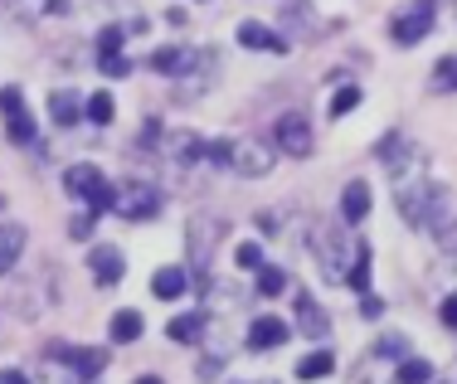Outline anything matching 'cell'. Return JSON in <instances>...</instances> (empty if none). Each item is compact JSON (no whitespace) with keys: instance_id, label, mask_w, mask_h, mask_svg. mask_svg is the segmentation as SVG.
Here are the masks:
<instances>
[{"instance_id":"cell-1","label":"cell","mask_w":457,"mask_h":384,"mask_svg":"<svg viewBox=\"0 0 457 384\" xmlns=\"http://www.w3.org/2000/svg\"><path fill=\"white\" fill-rule=\"evenodd\" d=\"M448 210H453V190L438 180H409L399 185V214L413 224V229H443L448 224Z\"/></svg>"},{"instance_id":"cell-2","label":"cell","mask_w":457,"mask_h":384,"mask_svg":"<svg viewBox=\"0 0 457 384\" xmlns=\"http://www.w3.org/2000/svg\"><path fill=\"white\" fill-rule=\"evenodd\" d=\"M204 156H210L214 165H224V171H234V175H244V180H258V175H268L273 171V147H263V141H210L204 147Z\"/></svg>"},{"instance_id":"cell-3","label":"cell","mask_w":457,"mask_h":384,"mask_svg":"<svg viewBox=\"0 0 457 384\" xmlns=\"http://www.w3.org/2000/svg\"><path fill=\"white\" fill-rule=\"evenodd\" d=\"M64 190L74 195V200L88 204V214H102V210H112V204H117V190H112V180H108V175H102L92 161L68 165V171H64Z\"/></svg>"},{"instance_id":"cell-4","label":"cell","mask_w":457,"mask_h":384,"mask_svg":"<svg viewBox=\"0 0 457 384\" xmlns=\"http://www.w3.org/2000/svg\"><path fill=\"white\" fill-rule=\"evenodd\" d=\"M307 244L321 263V277L326 283H346V229L341 224H311Z\"/></svg>"},{"instance_id":"cell-5","label":"cell","mask_w":457,"mask_h":384,"mask_svg":"<svg viewBox=\"0 0 457 384\" xmlns=\"http://www.w3.org/2000/svg\"><path fill=\"white\" fill-rule=\"evenodd\" d=\"M375 156H380L384 165H389V175H394L399 185H409V180H419V175H423V151L413 147L404 132H389V137H384L380 147H375Z\"/></svg>"},{"instance_id":"cell-6","label":"cell","mask_w":457,"mask_h":384,"mask_svg":"<svg viewBox=\"0 0 457 384\" xmlns=\"http://www.w3.org/2000/svg\"><path fill=\"white\" fill-rule=\"evenodd\" d=\"M389 35H394V44H419V39H429L433 35V0H413L409 10H399V15L389 20Z\"/></svg>"},{"instance_id":"cell-7","label":"cell","mask_w":457,"mask_h":384,"mask_svg":"<svg viewBox=\"0 0 457 384\" xmlns=\"http://www.w3.org/2000/svg\"><path fill=\"white\" fill-rule=\"evenodd\" d=\"M112 210L122 214V220H151L156 210H161V190H156V185H147V180H132V185H122L117 190V204H112Z\"/></svg>"},{"instance_id":"cell-8","label":"cell","mask_w":457,"mask_h":384,"mask_svg":"<svg viewBox=\"0 0 457 384\" xmlns=\"http://www.w3.org/2000/svg\"><path fill=\"white\" fill-rule=\"evenodd\" d=\"M49 356L54 360H64L68 370H74V380L83 384H92L108 370V350H88V346H49Z\"/></svg>"},{"instance_id":"cell-9","label":"cell","mask_w":457,"mask_h":384,"mask_svg":"<svg viewBox=\"0 0 457 384\" xmlns=\"http://www.w3.org/2000/svg\"><path fill=\"white\" fill-rule=\"evenodd\" d=\"M273 141L287 156H307L311 151V122H307V112H283V117H277V127H273Z\"/></svg>"},{"instance_id":"cell-10","label":"cell","mask_w":457,"mask_h":384,"mask_svg":"<svg viewBox=\"0 0 457 384\" xmlns=\"http://www.w3.org/2000/svg\"><path fill=\"white\" fill-rule=\"evenodd\" d=\"M185 238H190V263L204 273V268H210V253H214V244L224 238V224L214 220V214H200V220L190 224V234H185Z\"/></svg>"},{"instance_id":"cell-11","label":"cell","mask_w":457,"mask_h":384,"mask_svg":"<svg viewBox=\"0 0 457 384\" xmlns=\"http://www.w3.org/2000/svg\"><path fill=\"white\" fill-rule=\"evenodd\" d=\"M88 268H92V283L98 287H112V283H122V273H127V258H122L117 244H98L88 253Z\"/></svg>"},{"instance_id":"cell-12","label":"cell","mask_w":457,"mask_h":384,"mask_svg":"<svg viewBox=\"0 0 457 384\" xmlns=\"http://www.w3.org/2000/svg\"><path fill=\"white\" fill-rule=\"evenodd\" d=\"M287 336H293V326L283 316H253V326H248V346L253 350H277Z\"/></svg>"},{"instance_id":"cell-13","label":"cell","mask_w":457,"mask_h":384,"mask_svg":"<svg viewBox=\"0 0 457 384\" xmlns=\"http://www.w3.org/2000/svg\"><path fill=\"white\" fill-rule=\"evenodd\" d=\"M195 49H180V44H165V49H151L147 54V68L151 74H165V78H175V74H185V68L195 64Z\"/></svg>"},{"instance_id":"cell-14","label":"cell","mask_w":457,"mask_h":384,"mask_svg":"<svg viewBox=\"0 0 457 384\" xmlns=\"http://www.w3.org/2000/svg\"><path fill=\"white\" fill-rule=\"evenodd\" d=\"M141 331H147V316H141L137 307L112 311V321H108V340H112V346H132V340H141Z\"/></svg>"},{"instance_id":"cell-15","label":"cell","mask_w":457,"mask_h":384,"mask_svg":"<svg viewBox=\"0 0 457 384\" xmlns=\"http://www.w3.org/2000/svg\"><path fill=\"white\" fill-rule=\"evenodd\" d=\"M238 44L244 49H268V54H287V39L273 35L263 20H244V25H238Z\"/></svg>"},{"instance_id":"cell-16","label":"cell","mask_w":457,"mask_h":384,"mask_svg":"<svg viewBox=\"0 0 457 384\" xmlns=\"http://www.w3.org/2000/svg\"><path fill=\"white\" fill-rule=\"evenodd\" d=\"M185 292H190V268H180V263L161 268V273L151 277V297H161V302H175V297H185Z\"/></svg>"},{"instance_id":"cell-17","label":"cell","mask_w":457,"mask_h":384,"mask_svg":"<svg viewBox=\"0 0 457 384\" xmlns=\"http://www.w3.org/2000/svg\"><path fill=\"white\" fill-rule=\"evenodd\" d=\"M297 326H302L311 340H326L331 336V321H326V311H321V302L311 292H297Z\"/></svg>"},{"instance_id":"cell-18","label":"cell","mask_w":457,"mask_h":384,"mask_svg":"<svg viewBox=\"0 0 457 384\" xmlns=\"http://www.w3.org/2000/svg\"><path fill=\"white\" fill-rule=\"evenodd\" d=\"M365 214H370V185L365 180H346V190H341V220L365 224Z\"/></svg>"},{"instance_id":"cell-19","label":"cell","mask_w":457,"mask_h":384,"mask_svg":"<svg viewBox=\"0 0 457 384\" xmlns=\"http://www.w3.org/2000/svg\"><path fill=\"white\" fill-rule=\"evenodd\" d=\"M49 117H54V127H74V122L83 117L78 92H68V88H54V92H49Z\"/></svg>"},{"instance_id":"cell-20","label":"cell","mask_w":457,"mask_h":384,"mask_svg":"<svg viewBox=\"0 0 457 384\" xmlns=\"http://www.w3.org/2000/svg\"><path fill=\"white\" fill-rule=\"evenodd\" d=\"M20 253H25V229L20 224H0V273H10L20 263Z\"/></svg>"},{"instance_id":"cell-21","label":"cell","mask_w":457,"mask_h":384,"mask_svg":"<svg viewBox=\"0 0 457 384\" xmlns=\"http://www.w3.org/2000/svg\"><path fill=\"white\" fill-rule=\"evenodd\" d=\"M200 331H204V311H180V316H171L165 336L180 340V346H190V340H200Z\"/></svg>"},{"instance_id":"cell-22","label":"cell","mask_w":457,"mask_h":384,"mask_svg":"<svg viewBox=\"0 0 457 384\" xmlns=\"http://www.w3.org/2000/svg\"><path fill=\"white\" fill-rule=\"evenodd\" d=\"M346 287L350 292H370V244H356L350 268H346Z\"/></svg>"},{"instance_id":"cell-23","label":"cell","mask_w":457,"mask_h":384,"mask_svg":"<svg viewBox=\"0 0 457 384\" xmlns=\"http://www.w3.org/2000/svg\"><path fill=\"white\" fill-rule=\"evenodd\" d=\"M336 370V356L331 350H311V356L297 360V380H326Z\"/></svg>"},{"instance_id":"cell-24","label":"cell","mask_w":457,"mask_h":384,"mask_svg":"<svg viewBox=\"0 0 457 384\" xmlns=\"http://www.w3.org/2000/svg\"><path fill=\"white\" fill-rule=\"evenodd\" d=\"M204 147H210V141L195 137V132H175V137H171V156H175V161H200Z\"/></svg>"},{"instance_id":"cell-25","label":"cell","mask_w":457,"mask_h":384,"mask_svg":"<svg viewBox=\"0 0 457 384\" xmlns=\"http://www.w3.org/2000/svg\"><path fill=\"white\" fill-rule=\"evenodd\" d=\"M394 380H399V384H429L433 365H429V360H419V356H404L399 370H394Z\"/></svg>"},{"instance_id":"cell-26","label":"cell","mask_w":457,"mask_h":384,"mask_svg":"<svg viewBox=\"0 0 457 384\" xmlns=\"http://www.w3.org/2000/svg\"><path fill=\"white\" fill-rule=\"evenodd\" d=\"M429 88L433 92H457V54H448V59H438V64H433Z\"/></svg>"},{"instance_id":"cell-27","label":"cell","mask_w":457,"mask_h":384,"mask_svg":"<svg viewBox=\"0 0 457 384\" xmlns=\"http://www.w3.org/2000/svg\"><path fill=\"white\" fill-rule=\"evenodd\" d=\"M83 112H88V122H98V127H108V122L117 117V102H112V92H92V98L83 102Z\"/></svg>"},{"instance_id":"cell-28","label":"cell","mask_w":457,"mask_h":384,"mask_svg":"<svg viewBox=\"0 0 457 384\" xmlns=\"http://www.w3.org/2000/svg\"><path fill=\"white\" fill-rule=\"evenodd\" d=\"M5 132L15 147H35V117L29 112H15V117H5Z\"/></svg>"},{"instance_id":"cell-29","label":"cell","mask_w":457,"mask_h":384,"mask_svg":"<svg viewBox=\"0 0 457 384\" xmlns=\"http://www.w3.org/2000/svg\"><path fill=\"white\" fill-rule=\"evenodd\" d=\"M356 108H360V88H356V83H346V88L331 98V117H346V112H356Z\"/></svg>"},{"instance_id":"cell-30","label":"cell","mask_w":457,"mask_h":384,"mask_svg":"<svg viewBox=\"0 0 457 384\" xmlns=\"http://www.w3.org/2000/svg\"><path fill=\"white\" fill-rule=\"evenodd\" d=\"M283 287H287V273H283V268H258V292H263V297L283 292Z\"/></svg>"},{"instance_id":"cell-31","label":"cell","mask_w":457,"mask_h":384,"mask_svg":"<svg viewBox=\"0 0 457 384\" xmlns=\"http://www.w3.org/2000/svg\"><path fill=\"white\" fill-rule=\"evenodd\" d=\"M92 229H98V214H74L68 220V238H78V244H88Z\"/></svg>"},{"instance_id":"cell-32","label":"cell","mask_w":457,"mask_h":384,"mask_svg":"<svg viewBox=\"0 0 457 384\" xmlns=\"http://www.w3.org/2000/svg\"><path fill=\"white\" fill-rule=\"evenodd\" d=\"M122 39H127V29L108 25V29L98 35V54H122Z\"/></svg>"},{"instance_id":"cell-33","label":"cell","mask_w":457,"mask_h":384,"mask_svg":"<svg viewBox=\"0 0 457 384\" xmlns=\"http://www.w3.org/2000/svg\"><path fill=\"white\" fill-rule=\"evenodd\" d=\"M98 68H102L108 78H127V74H132V64H127L122 54H98Z\"/></svg>"},{"instance_id":"cell-34","label":"cell","mask_w":457,"mask_h":384,"mask_svg":"<svg viewBox=\"0 0 457 384\" xmlns=\"http://www.w3.org/2000/svg\"><path fill=\"white\" fill-rule=\"evenodd\" d=\"M238 268H248V273H258V268H263V248L258 244H238Z\"/></svg>"},{"instance_id":"cell-35","label":"cell","mask_w":457,"mask_h":384,"mask_svg":"<svg viewBox=\"0 0 457 384\" xmlns=\"http://www.w3.org/2000/svg\"><path fill=\"white\" fill-rule=\"evenodd\" d=\"M375 356H389V360H404L409 356V346H404V336H380Z\"/></svg>"},{"instance_id":"cell-36","label":"cell","mask_w":457,"mask_h":384,"mask_svg":"<svg viewBox=\"0 0 457 384\" xmlns=\"http://www.w3.org/2000/svg\"><path fill=\"white\" fill-rule=\"evenodd\" d=\"M0 112H5V117L25 112V92H20V88H0Z\"/></svg>"},{"instance_id":"cell-37","label":"cell","mask_w":457,"mask_h":384,"mask_svg":"<svg viewBox=\"0 0 457 384\" xmlns=\"http://www.w3.org/2000/svg\"><path fill=\"white\" fill-rule=\"evenodd\" d=\"M438 316H443V326H453V331H457V292H453L448 302L438 307Z\"/></svg>"},{"instance_id":"cell-38","label":"cell","mask_w":457,"mask_h":384,"mask_svg":"<svg viewBox=\"0 0 457 384\" xmlns=\"http://www.w3.org/2000/svg\"><path fill=\"white\" fill-rule=\"evenodd\" d=\"M258 229H263V234H277V214H258Z\"/></svg>"},{"instance_id":"cell-39","label":"cell","mask_w":457,"mask_h":384,"mask_svg":"<svg viewBox=\"0 0 457 384\" xmlns=\"http://www.w3.org/2000/svg\"><path fill=\"white\" fill-rule=\"evenodd\" d=\"M0 384H29V380L20 375V370H0Z\"/></svg>"},{"instance_id":"cell-40","label":"cell","mask_w":457,"mask_h":384,"mask_svg":"<svg viewBox=\"0 0 457 384\" xmlns=\"http://www.w3.org/2000/svg\"><path fill=\"white\" fill-rule=\"evenodd\" d=\"M443 244H448V248H453V253H457V224H453V229H448V234H443Z\"/></svg>"},{"instance_id":"cell-41","label":"cell","mask_w":457,"mask_h":384,"mask_svg":"<svg viewBox=\"0 0 457 384\" xmlns=\"http://www.w3.org/2000/svg\"><path fill=\"white\" fill-rule=\"evenodd\" d=\"M137 384H161V380H156V375H141V380H137Z\"/></svg>"}]
</instances>
